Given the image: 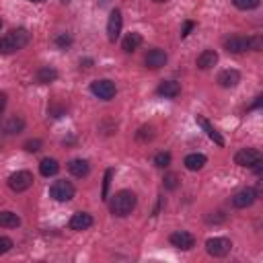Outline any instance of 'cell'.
Here are the masks:
<instances>
[{
	"instance_id": "cell-1",
	"label": "cell",
	"mask_w": 263,
	"mask_h": 263,
	"mask_svg": "<svg viewBox=\"0 0 263 263\" xmlns=\"http://www.w3.org/2000/svg\"><path fill=\"white\" fill-rule=\"evenodd\" d=\"M109 208H111V214H113V216H119V218L129 216V214L134 212V208H136V193H134V191H127V189L117 191V193L111 197Z\"/></svg>"
},
{
	"instance_id": "cell-2",
	"label": "cell",
	"mask_w": 263,
	"mask_h": 263,
	"mask_svg": "<svg viewBox=\"0 0 263 263\" xmlns=\"http://www.w3.org/2000/svg\"><path fill=\"white\" fill-rule=\"evenodd\" d=\"M29 43V33L25 29H12L8 35L0 39V53H12L23 49Z\"/></svg>"
},
{
	"instance_id": "cell-3",
	"label": "cell",
	"mask_w": 263,
	"mask_h": 263,
	"mask_svg": "<svg viewBox=\"0 0 263 263\" xmlns=\"http://www.w3.org/2000/svg\"><path fill=\"white\" fill-rule=\"evenodd\" d=\"M230 247H232V242L224 236H214V238L205 240V251L212 257H226L230 253Z\"/></svg>"
},
{
	"instance_id": "cell-4",
	"label": "cell",
	"mask_w": 263,
	"mask_h": 263,
	"mask_svg": "<svg viewBox=\"0 0 263 263\" xmlns=\"http://www.w3.org/2000/svg\"><path fill=\"white\" fill-rule=\"evenodd\" d=\"M74 185L70 181H55L51 187H49V195L55 199V201H70L74 197Z\"/></svg>"
},
{
	"instance_id": "cell-5",
	"label": "cell",
	"mask_w": 263,
	"mask_h": 263,
	"mask_svg": "<svg viewBox=\"0 0 263 263\" xmlns=\"http://www.w3.org/2000/svg\"><path fill=\"white\" fill-rule=\"evenodd\" d=\"M31 185H33V175H31L29 171H16V173H12V175L8 177V187H10L12 191H16V193L29 189Z\"/></svg>"
},
{
	"instance_id": "cell-6",
	"label": "cell",
	"mask_w": 263,
	"mask_h": 263,
	"mask_svg": "<svg viewBox=\"0 0 263 263\" xmlns=\"http://www.w3.org/2000/svg\"><path fill=\"white\" fill-rule=\"evenodd\" d=\"M121 27H123V16H121V10L113 8L111 14H109V21H107V39L111 43H115L119 39V33H121Z\"/></svg>"
},
{
	"instance_id": "cell-7",
	"label": "cell",
	"mask_w": 263,
	"mask_h": 263,
	"mask_svg": "<svg viewBox=\"0 0 263 263\" xmlns=\"http://www.w3.org/2000/svg\"><path fill=\"white\" fill-rule=\"evenodd\" d=\"M90 90H92L95 97H99V99H103V101H111V99L115 97V92H117L115 84H113L111 80H107V78L95 80V82L90 84Z\"/></svg>"
},
{
	"instance_id": "cell-8",
	"label": "cell",
	"mask_w": 263,
	"mask_h": 263,
	"mask_svg": "<svg viewBox=\"0 0 263 263\" xmlns=\"http://www.w3.org/2000/svg\"><path fill=\"white\" fill-rule=\"evenodd\" d=\"M261 152L257 148H240L236 154H234V162L238 166H255L257 162H261Z\"/></svg>"
},
{
	"instance_id": "cell-9",
	"label": "cell",
	"mask_w": 263,
	"mask_h": 263,
	"mask_svg": "<svg viewBox=\"0 0 263 263\" xmlns=\"http://www.w3.org/2000/svg\"><path fill=\"white\" fill-rule=\"evenodd\" d=\"M168 240H171L173 247H177V249H181V251H189V249L195 247V236H193L191 232H185V230L173 232V234L168 236Z\"/></svg>"
},
{
	"instance_id": "cell-10",
	"label": "cell",
	"mask_w": 263,
	"mask_h": 263,
	"mask_svg": "<svg viewBox=\"0 0 263 263\" xmlns=\"http://www.w3.org/2000/svg\"><path fill=\"white\" fill-rule=\"evenodd\" d=\"M255 199H257V191H255L253 187H247V189L238 191V193L232 197V205H234V208H249V205L255 203Z\"/></svg>"
},
{
	"instance_id": "cell-11",
	"label": "cell",
	"mask_w": 263,
	"mask_h": 263,
	"mask_svg": "<svg viewBox=\"0 0 263 263\" xmlns=\"http://www.w3.org/2000/svg\"><path fill=\"white\" fill-rule=\"evenodd\" d=\"M166 51L164 49H160V47H154V49H150L148 51V55H146V66L148 68H152V70H156V68H162L164 64H166Z\"/></svg>"
},
{
	"instance_id": "cell-12",
	"label": "cell",
	"mask_w": 263,
	"mask_h": 263,
	"mask_svg": "<svg viewBox=\"0 0 263 263\" xmlns=\"http://www.w3.org/2000/svg\"><path fill=\"white\" fill-rule=\"evenodd\" d=\"M238 82H240L238 70L228 68V70H222V72L218 74V84H220L222 88H232V86H236Z\"/></svg>"
},
{
	"instance_id": "cell-13",
	"label": "cell",
	"mask_w": 263,
	"mask_h": 263,
	"mask_svg": "<svg viewBox=\"0 0 263 263\" xmlns=\"http://www.w3.org/2000/svg\"><path fill=\"white\" fill-rule=\"evenodd\" d=\"M72 230H86L92 226V216L86 214V212H76L72 218H70V224H68Z\"/></svg>"
},
{
	"instance_id": "cell-14",
	"label": "cell",
	"mask_w": 263,
	"mask_h": 263,
	"mask_svg": "<svg viewBox=\"0 0 263 263\" xmlns=\"http://www.w3.org/2000/svg\"><path fill=\"white\" fill-rule=\"evenodd\" d=\"M224 47H226V51H230V53H242V51L249 49V45H247V37L232 35V37H228V39L224 41Z\"/></svg>"
},
{
	"instance_id": "cell-15",
	"label": "cell",
	"mask_w": 263,
	"mask_h": 263,
	"mask_svg": "<svg viewBox=\"0 0 263 263\" xmlns=\"http://www.w3.org/2000/svg\"><path fill=\"white\" fill-rule=\"evenodd\" d=\"M195 121H197V123L203 127V132L208 134V138H210V140H214L218 146H224V138L218 134V129H216V127H214V125H212V123H210V121H208L203 115H197V117H195Z\"/></svg>"
},
{
	"instance_id": "cell-16",
	"label": "cell",
	"mask_w": 263,
	"mask_h": 263,
	"mask_svg": "<svg viewBox=\"0 0 263 263\" xmlns=\"http://www.w3.org/2000/svg\"><path fill=\"white\" fill-rule=\"evenodd\" d=\"M156 92L162 95V97H166V99H175V97L181 92V86H179V82H175V80H162V82L158 84Z\"/></svg>"
},
{
	"instance_id": "cell-17",
	"label": "cell",
	"mask_w": 263,
	"mask_h": 263,
	"mask_svg": "<svg viewBox=\"0 0 263 263\" xmlns=\"http://www.w3.org/2000/svg\"><path fill=\"white\" fill-rule=\"evenodd\" d=\"M216 62H218V53L214 49H205L197 55V68L199 70H210L212 66H216Z\"/></svg>"
},
{
	"instance_id": "cell-18",
	"label": "cell",
	"mask_w": 263,
	"mask_h": 263,
	"mask_svg": "<svg viewBox=\"0 0 263 263\" xmlns=\"http://www.w3.org/2000/svg\"><path fill=\"white\" fill-rule=\"evenodd\" d=\"M205 162H208V158L203 154H199V152H193V154H187L185 156V166L189 171H201L205 166Z\"/></svg>"
},
{
	"instance_id": "cell-19",
	"label": "cell",
	"mask_w": 263,
	"mask_h": 263,
	"mask_svg": "<svg viewBox=\"0 0 263 263\" xmlns=\"http://www.w3.org/2000/svg\"><path fill=\"white\" fill-rule=\"evenodd\" d=\"M68 171H70L74 177H86L88 171H90V166H88L86 160H82V158H74V160L68 162Z\"/></svg>"
},
{
	"instance_id": "cell-20",
	"label": "cell",
	"mask_w": 263,
	"mask_h": 263,
	"mask_svg": "<svg viewBox=\"0 0 263 263\" xmlns=\"http://www.w3.org/2000/svg\"><path fill=\"white\" fill-rule=\"evenodd\" d=\"M123 51H127V53H132V51H136L140 45H142V35L140 33H136V31H132V33H127L125 35V39H123Z\"/></svg>"
},
{
	"instance_id": "cell-21",
	"label": "cell",
	"mask_w": 263,
	"mask_h": 263,
	"mask_svg": "<svg viewBox=\"0 0 263 263\" xmlns=\"http://www.w3.org/2000/svg\"><path fill=\"white\" fill-rule=\"evenodd\" d=\"M58 171H60V164H58L55 158H43V160L39 162V173H41L43 177H53Z\"/></svg>"
},
{
	"instance_id": "cell-22",
	"label": "cell",
	"mask_w": 263,
	"mask_h": 263,
	"mask_svg": "<svg viewBox=\"0 0 263 263\" xmlns=\"http://www.w3.org/2000/svg\"><path fill=\"white\" fill-rule=\"evenodd\" d=\"M55 78H58V70L51 68V66H43V68L37 70V82H41V84H49Z\"/></svg>"
},
{
	"instance_id": "cell-23",
	"label": "cell",
	"mask_w": 263,
	"mask_h": 263,
	"mask_svg": "<svg viewBox=\"0 0 263 263\" xmlns=\"http://www.w3.org/2000/svg\"><path fill=\"white\" fill-rule=\"evenodd\" d=\"M21 224V218L14 212H0V226L2 228H16Z\"/></svg>"
},
{
	"instance_id": "cell-24",
	"label": "cell",
	"mask_w": 263,
	"mask_h": 263,
	"mask_svg": "<svg viewBox=\"0 0 263 263\" xmlns=\"http://www.w3.org/2000/svg\"><path fill=\"white\" fill-rule=\"evenodd\" d=\"M23 127H25V121H23L21 117H10V119L6 121L4 132H6V134H18Z\"/></svg>"
},
{
	"instance_id": "cell-25",
	"label": "cell",
	"mask_w": 263,
	"mask_h": 263,
	"mask_svg": "<svg viewBox=\"0 0 263 263\" xmlns=\"http://www.w3.org/2000/svg\"><path fill=\"white\" fill-rule=\"evenodd\" d=\"M136 138H138L140 142L152 140V138H154V127H152V125H142V127L138 129V134H136Z\"/></svg>"
},
{
	"instance_id": "cell-26",
	"label": "cell",
	"mask_w": 263,
	"mask_h": 263,
	"mask_svg": "<svg viewBox=\"0 0 263 263\" xmlns=\"http://www.w3.org/2000/svg\"><path fill=\"white\" fill-rule=\"evenodd\" d=\"M259 2L261 0H232V4L236 8H240V10H253V8L259 6Z\"/></svg>"
},
{
	"instance_id": "cell-27",
	"label": "cell",
	"mask_w": 263,
	"mask_h": 263,
	"mask_svg": "<svg viewBox=\"0 0 263 263\" xmlns=\"http://www.w3.org/2000/svg\"><path fill=\"white\" fill-rule=\"evenodd\" d=\"M247 45H249V49H253V51H261V49H263V37H261V35H253V37L247 39Z\"/></svg>"
},
{
	"instance_id": "cell-28",
	"label": "cell",
	"mask_w": 263,
	"mask_h": 263,
	"mask_svg": "<svg viewBox=\"0 0 263 263\" xmlns=\"http://www.w3.org/2000/svg\"><path fill=\"white\" fill-rule=\"evenodd\" d=\"M154 164H156L158 168L168 166V164H171V154H168V152H158V154L154 156Z\"/></svg>"
},
{
	"instance_id": "cell-29",
	"label": "cell",
	"mask_w": 263,
	"mask_h": 263,
	"mask_svg": "<svg viewBox=\"0 0 263 263\" xmlns=\"http://www.w3.org/2000/svg\"><path fill=\"white\" fill-rule=\"evenodd\" d=\"M70 43H72V37H70L68 33H60V35L55 37V45H58V47H62V49H66Z\"/></svg>"
},
{
	"instance_id": "cell-30",
	"label": "cell",
	"mask_w": 263,
	"mask_h": 263,
	"mask_svg": "<svg viewBox=\"0 0 263 263\" xmlns=\"http://www.w3.org/2000/svg\"><path fill=\"white\" fill-rule=\"evenodd\" d=\"M177 185H179V177H177L175 173H168V175L164 177V187H166V189H177Z\"/></svg>"
},
{
	"instance_id": "cell-31",
	"label": "cell",
	"mask_w": 263,
	"mask_h": 263,
	"mask_svg": "<svg viewBox=\"0 0 263 263\" xmlns=\"http://www.w3.org/2000/svg\"><path fill=\"white\" fill-rule=\"evenodd\" d=\"M25 150H27V152H37V150H41V140H39V138L27 140V142H25Z\"/></svg>"
},
{
	"instance_id": "cell-32",
	"label": "cell",
	"mask_w": 263,
	"mask_h": 263,
	"mask_svg": "<svg viewBox=\"0 0 263 263\" xmlns=\"http://www.w3.org/2000/svg\"><path fill=\"white\" fill-rule=\"evenodd\" d=\"M10 249H12V240L8 236H0V255L8 253Z\"/></svg>"
},
{
	"instance_id": "cell-33",
	"label": "cell",
	"mask_w": 263,
	"mask_h": 263,
	"mask_svg": "<svg viewBox=\"0 0 263 263\" xmlns=\"http://www.w3.org/2000/svg\"><path fill=\"white\" fill-rule=\"evenodd\" d=\"M111 175H113V171L109 168L107 173H105V185H103V197L107 199V189H109V179H111Z\"/></svg>"
},
{
	"instance_id": "cell-34",
	"label": "cell",
	"mask_w": 263,
	"mask_h": 263,
	"mask_svg": "<svg viewBox=\"0 0 263 263\" xmlns=\"http://www.w3.org/2000/svg\"><path fill=\"white\" fill-rule=\"evenodd\" d=\"M193 27H195V23H193V21H187V23H185V27H183V31H181V37H187V35H189V31H191Z\"/></svg>"
},
{
	"instance_id": "cell-35",
	"label": "cell",
	"mask_w": 263,
	"mask_h": 263,
	"mask_svg": "<svg viewBox=\"0 0 263 263\" xmlns=\"http://www.w3.org/2000/svg\"><path fill=\"white\" fill-rule=\"evenodd\" d=\"M261 103H263V97H257V101L251 105V109H259V107H261Z\"/></svg>"
},
{
	"instance_id": "cell-36",
	"label": "cell",
	"mask_w": 263,
	"mask_h": 263,
	"mask_svg": "<svg viewBox=\"0 0 263 263\" xmlns=\"http://www.w3.org/2000/svg\"><path fill=\"white\" fill-rule=\"evenodd\" d=\"M4 105H6V95H4V92H0V111L4 109Z\"/></svg>"
},
{
	"instance_id": "cell-37",
	"label": "cell",
	"mask_w": 263,
	"mask_h": 263,
	"mask_svg": "<svg viewBox=\"0 0 263 263\" xmlns=\"http://www.w3.org/2000/svg\"><path fill=\"white\" fill-rule=\"evenodd\" d=\"M107 2H109V0H99V4H107Z\"/></svg>"
},
{
	"instance_id": "cell-38",
	"label": "cell",
	"mask_w": 263,
	"mask_h": 263,
	"mask_svg": "<svg viewBox=\"0 0 263 263\" xmlns=\"http://www.w3.org/2000/svg\"><path fill=\"white\" fill-rule=\"evenodd\" d=\"M154 2H166V0H154Z\"/></svg>"
},
{
	"instance_id": "cell-39",
	"label": "cell",
	"mask_w": 263,
	"mask_h": 263,
	"mask_svg": "<svg viewBox=\"0 0 263 263\" xmlns=\"http://www.w3.org/2000/svg\"><path fill=\"white\" fill-rule=\"evenodd\" d=\"M31 2H43V0H31Z\"/></svg>"
},
{
	"instance_id": "cell-40",
	"label": "cell",
	"mask_w": 263,
	"mask_h": 263,
	"mask_svg": "<svg viewBox=\"0 0 263 263\" xmlns=\"http://www.w3.org/2000/svg\"><path fill=\"white\" fill-rule=\"evenodd\" d=\"M0 29H2V21H0Z\"/></svg>"
},
{
	"instance_id": "cell-41",
	"label": "cell",
	"mask_w": 263,
	"mask_h": 263,
	"mask_svg": "<svg viewBox=\"0 0 263 263\" xmlns=\"http://www.w3.org/2000/svg\"><path fill=\"white\" fill-rule=\"evenodd\" d=\"M64 2H66V4H68V2H70V0H64Z\"/></svg>"
}]
</instances>
